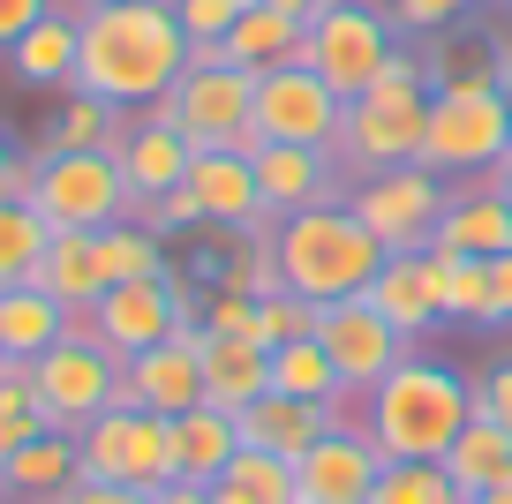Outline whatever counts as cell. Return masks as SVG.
I'll return each instance as SVG.
<instances>
[{"label":"cell","instance_id":"obj_1","mask_svg":"<svg viewBox=\"0 0 512 504\" xmlns=\"http://www.w3.org/2000/svg\"><path fill=\"white\" fill-rule=\"evenodd\" d=\"M189 31H181L174 0H121V8H91L83 16V53H76V83L68 91L113 98V106H159L189 68Z\"/></svg>","mask_w":512,"mask_h":504},{"label":"cell","instance_id":"obj_2","mask_svg":"<svg viewBox=\"0 0 512 504\" xmlns=\"http://www.w3.org/2000/svg\"><path fill=\"white\" fill-rule=\"evenodd\" d=\"M362 437L384 459H445L452 437L475 422V377H460L452 362L407 354L377 392H362Z\"/></svg>","mask_w":512,"mask_h":504},{"label":"cell","instance_id":"obj_3","mask_svg":"<svg viewBox=\"0 0 512 504\" xmlns=\"http://www.w3.org/2000/svg\"><path fill=\"white\" fill-rule=\"evenodd\" d=\"M272 256H279V286L302 294V301H317V309H324V301L369 294V279H377V264H384L377 234H369L339 196H332V204L294 211V219H279L272 226Z\"/></svg>","mask_w":512,"mask_h":504},{"label":"cell","instance_id":"obj_4","mask_svg":"<svg viewBox=\"0 0 512 504\" xmlns=\"http://www.w3.org/2000/svg\"><path fill=\"white\" fill-rule=\"evenodd\" d=\"M422 128H430V76H422V53L400 46L392 68H384L362 98H347L332 151H339V166H347L354 181H369V174H392V166H415Z\"/></svg>","mask_w":512,"mask_h":504},{"label":"cell","instance_id":"obj_5","mask_svg":"<svg viewBox=\"0 0 512 504\" xmlns=\"http://www.w3.org/2000/svg\"><path fill=\"white\" fill-rule=\"evenodd\" d=\"M151 113H166L196 151H256V68H234L219 46H196L181 83Z\"/></svg>","mask_w":512,"mask_h":504},{"label":"cell","instance_id":"obj_6","mask_svg":"<svg viewBox=\"0 0 512 504\" xmlns=\"http://www.w3.org/2000/svg\"><path fill=\"white\" fill-rule=\"evenodd\" d=\"M31 204L53 234H106V226L136 219L113 151H38L31 158Z\"/></svg>","mask_w":512,"mask_h":504},{"label":"cell","instance_id":"obj_7","mask_svg":"<svg viewBox=\"0 0 512 504\" xmlns=\"http://www.w3.org/2000/svg\"><path fill=\"white\" fill-rule=\"evenodd\" d=\"M121 377H128V362L76 316V331H68L61 347H46V354L31 362V392H38L46 429L76 437L83 422H98L106 407H121Z\"/></svg>","mask_w":512,"mask_h":504},{"label":"cell","instance_id":"obj_8","mask_svg":"<svg viewBox=\"0 0 512 504\" xmlns=\"http://www.w3.org/2000/svg\"><path fill=\"white\" fill-rule=\"evenodd\" d=\"M512 151V121H505V83L497 91H430V128H422V158L437 181H467L497 174V158Z\"/></svg>","mask_w":512,"mask_h":504},{"label":"cell","instance_id":"obj_9","mask_svg":"<svg viewBox=\"0 0 512 504\" xmlns=\"http://www.w3.org/2000/svg\"><path fill=\"white\" fill-rule=\"evenodd\" d=\"M392 31H400V23L384 16V8H369V0H339V8H324V16L302 31V53H294V61L317 68L332 98H362L369 83L392 68V53H400Z\"/></svg>","mask_w":512,"mask_h":504},{"label":"cell","instance_id":"obj_10","mask_svg":"<svg viewBox=\"0 0 512 504\" xmlns=\"http://www.w3.org/2000/svg\"><path fill=\"white\" fill-rule=\"evenodd\" d=\"M76 467H83V482L166 489V482H181L174 422H166V414H144V407H106L98 422L76 429Z\"/></svg>","mask_w":512,"mask_h":504},{"label":"cell","instance_id":"obj_11","mask_svg":"<svg viewBox=\"0 0 512 504\" xmlns=\"http://www.w3.org/2000/svg\"><path fill=\"white\" fill-rule=\"evenodd\" d=\"M83 324L106 339L121 362H136V354L166 347V339H181V331L204 324V309H196L189 279H174V271H159V279H121L106 286V294L83 309Z\"/></svg>","mask_w":512,"mask_h":504},{"label":"cell","instance_id":"obj_12","mask_svg":"<svg viewBox=\"0 0 512 504\" xmlns=\"http://www.w3.org/2000/svg\"><path fill=\"white\" fill-rule=\"evenodd\" d=\"M445 181L430 174V166H392V174H369L347 189V211L377 234L384 256H422L437 234V219H445Z\"/></svg>","mask_w":512,"mask_h":504},{"label":"cell","instance_id":"obj_13","mask_svg":"<svg viewBox=\"0 0 512 504\" xmlns=\"http://www.w3.org/2000/svg\"><path fill=\"white\" fill-rule=\"evenodd\" d=\"M317 339H324V354H332V369L347 377V392L362 399V392H377L392 369L407 362V339L392 324H384V309L369 294H354V301H324L317 309Z\"/></svg>","mask_w":512,"mask_h":504},{"label":"cell","instance_id":"obj_14","mask_svg":"<svg viewBox=\"0 0 512 504\" xmlns=\"http://www.w3.org/2000/svg\"><path fill=\"white\" fill-rule=\"evenodd\" d=\"M339 113H347V98H332L324 76L302 68V61L256 76V143H309V151H332Z\"/></svg>","mask_w":512,"mask_h":504},{"label":"cell","instance_id":"obj_15","mask_svg":"<svg viewBox=\"0 0 512 504\" xmlns=\"http://www.w3.org/2000/svg\"><path fill=\"white\" fill-rule=\"evenodd\" d=\"M384 452L362 437V422H332L302 459H294V482H302V504H369L377 497Z\"/></svg>","mask_w":512,"mask_h":504},{"label":"cell","instance_id":"obj_16","mask_svg":"<svg viewBox=\"0 0 512 504\" xmlns=\"http://www.w3.org/2000/svg\"><path fill=\"white\" fill-rule=\"evenodd\" d=\"M181 189L196 196L204 226H226V234H272V211H264V189H256V158L249 151H196L189 181Z\"/></svg>","mask_w":512,"mask_h":504},{"label":"cell","instance_id":"obj_17","mask_svg":"<svg viewBox=\"0 0 512 504\" xmlns=\"http://www.w3.org/2000/svg\"><path fill=\"white\" fill-rule=\"evenodd\" d=\"M121 407H144V414H189L204 407V354H196V331H181V339H166V347L136 354L121 377Z\"/></svg>","mask_w":512,"mask_h":504},{"label":"cell","instance_id":"obj_18","mask_svg":"<svg viewBox=\"0 0 512 504\" xmlns=\"http://www.w3.org/2000/svg\"><path fill=\"white\" fill-rule=\"evenodd\" d=\"M256 189H264V211L272 219H294L309 204H332L339 196V158L309 151V143H256Z\"/></svg>","mask_w":512,"mask_h":504},{"label":"cell","instance_id":"obj_19","mask_svg":"<svg viewBox=\"0 0 512 504\" xmlns=\"http://www.w3.org/2000/svg\"><path fill=\"white\" fill-rule=\"evenodd\" d=\"M189 158H196V143L181 136L166 113H144V121L121 128V143H113V166H121V181H128V196H136V211H144L151 196L181 189V181H189Z\"/></svg>","mask_w":512,"mask_h":504},{"label":"cell","instance_id":"obj_20","mask_svg":"<svg viewBox=\"0 0 512 504\" xmlns=\"http://www.w3.org/2000/svg\"><path fill=\"white\" fill-rule=\"evenodd\" d=\"M196 354H204V399L226 414L256 407V399L272 392V354L256 347V339H226V331H204L196 324Z\"/></svg>","mask_w":512,"mask_h":504},{"label":"cell","instance_id":"obj_21","mask_svg":"<svg viewBox=\"0 0 512 504\" xmlns=\"http://www.w3.org/2000/svg\"><path fill=\"white\" fill-rule=\"evenodd\" d=\"M76 53H83V16L76 8H53V16L31 23L0 61H8V76H16L23 91H61V83H76Z\"/></svg>","mask_w":512,"mask_h":504},{"label":"cell","instance_id":"obj_22","mask_svg":"<svg viewBox=\"0 0 512 504\" xmlns=\"http://www.w3.org/2000/svg\"><path fill=\"white\" fill-rule=\"evenodd\" d=\"M422 76H430V91H497L505 68H497L490 23H452V31L422 38Z\"/></svg>","mask_w":512,"mask_h":504},{"label":"cell","instance_id":"obj_23","mask_svg":"<svg viewBox=\"0 0 512 504\" xmlns=\"http://www.w3.org/2000/svg\"><path fill=\"white\" fill-rule=\"evenodd\" d=\"M68 331H76V309L61 294H46L38 279L0 294V347H8V362H38L46 347H61Z\"/></svg>","mask_w":512,"mask_h":504},{"label":"cell","instance_id":"obj_24","mask_svg":"<svg viewBox=\"0 0 512 504\" xmlns=\"http://www.w3.org/2000/svg\"><path fill=\"white\" fill-rule=\"evenodd\" d=\"M369 301L384 309V324L400 331L407 347H415L430 324H445V309H437V286H430V256H384L377 279H369Z\"/></svg>","mask_w":512,"mask_h":504},{"label":"cell","instance_id":"obj_25","mask_svg":"<svg viewBox=\"0 0 512 504\" xmlns=\"http://www.w3.org/2000/svg\"><path fill=\"white\" fill-rule=\"evenodd\" d=\"M38 286L61 294L68 309H91L98 294L113 286V256H106V234H53L46 256H38Z\"/></svg>","mask_w":512,"mask_h":504},{"label":"cell","instance_id":"obj_26","mask_svg":"<svg viewBox=\"0 0 512 504\" xmlns=\"http://www.w3.org/2000/svg\"><path fill=\"white\" fill-rule=\"evenodd\" d=\"M332 422H339L332 407H309V399L264 392L256 407H241V444H256V452H279V459H302Z\"/></svg>","mask_w":512,"mask_h":504},{"label":"cell","instance_id":"obj_27","mask_svg":"<svg viewBox=\"0 0 512 504\" xmlns=\"http://www.w3.org/2000/svg\"><path fill=\"white\" fill-rule=\"evenodd\" d=\"M505 249H512V211L490 189H460L430 234V256H505Z\"/></svg>","mask_w":512,"mask_h":504},{"label":"cell","instance_id":"obj_28","mask_svg":"<svg viewBox=\"0 0 512 504\" xmlns=\"http://www.w3.org/2000/svg\"><path fill=\"white\" fill-rule=\"evenodd\" d=\"M234 452H241V414H226V407H189V414H174V467H181V482H219L226 467H234Z\"/></svg>","mask_w":512,"mask_h":504},{"label":"cell","instance_id":"obj_29","mask_svg":"<svg viewBox=\"0 0 512 504\" xmlns=\"http://www.w3.org/2000/svg\"><path fill=\"white\" fill-rule=\"evenodd\" d=\"M445 474H452V489H460V497L505 489V482H512V429H505V422H490V414H475V422L452 437Z\"/></svg>","mask_w":512,"mask_h":504},{"label":"cell","instance_id":"obj_30","mask_svg":"<svg viewBox=\"0 0 512 504\" xmlns=\"http://www.w3.org/2000/svg\"><path fill=\"white\" fill-rule=\"evenodd\" d=\"M272 392L287 399H309V407H347V377L332 369V354H324V339L309 331V339H287V347H272Z\"/></svg>","mask_w":512,"mask_h":504},{"label":"cell","instance_id":"obj_31","mask_svg":"<svg viewBox=\"0 0 512 504\" xmlns=\"http://www.w3.org/2000/svg\"><path fill=\"white\" fill-rule=\"evenodd\" d=\"M219 53H226L234 68H256V76H264V68H287L294 53H302V23L279 16L272 0H249V8H241V23L226 31Z\"/></svg>","mask_w":512,"mask_h":504},{"label":"cell","instance_id":"obj_32","mask_svg":"<svg viewBox=\"0 0 512 504\" xmlns=\"http://www.w3.org/2000/svg\"><path fill=\"white\" fill-rule=\"evenodd\" d=\"M76 437H61V429H38L31 444H16L8 452V497H31V504H53L68 482H76Z\"/></svg>","mask_w":512,"mask_h":504},{"label":"cell","instance_id":"obj_33","mask_svg":"<svg viewBox=\"0 0 512 504\" xmlns=\"http://www.w3.org/2000/svg\"><path fill=\"white\" fill-rule=\"evenodd\" d=\"M121 106L113 98H91V91H68L61 113L46 121V151H113L121 143Z\"/></svg>","mask_w":512,"mask_h":504},{"label":"cell","instance_id":"obj_34","mask_svg":"<svg viewBox=\"0 0 512 504\" xmlns=\"http://www.w3.org/2000/svg\"><path fill=\"white\" fill-rule=\"evenodd\" d=\"M430 286L452 324H497L490 316V256H430Z\"/></svg>","mask_w":512,"mask_h":504},{"label":"cell","instance_id":"obj_35","mask_svg":"<svg viewBox=\"0 0 512 504\" xmlns=\"http://www.w3.org/2000/svg\"><path fill=\"white\" fill-rule=\"evenodd\" d=\"M53 226L38 219L31 196H0V294L23 279H38V256H46Z\"/></svg>","mask_w":512,"mask_h":504},{"label":"cell","instance_id":"obj_36","mask_svg":"<svg viewBox=\"0 0 512 504\" xmlns=\"http://www.w3.org/2000/svg\"><path fill=\"white\" fill-rule=\"evenodd\" d=\"M369 504H460V489H452L445 459H384Z\"/></svg>","mask_w":512,"mask_h":504},{"label":"cell","instance_id":"obj_37","mask_svg":"<svg viewBox=\"0 0 512 504\" xmlns=\"http://www.w3.org/2000/svg\"><path fill=\"white\" fill-rule=\"evenodd\" d=\"M219 482H234L249 504H302L294 459H279V452H256V444H241V452H234V467H226Z\"/></svg>","mask_w":512,"mask_h":504},{"label":"cell","instance_id":"obj_38","mask_svg":"<svg viewBox=\"0 0 512 504\" xmlns=\"http://www.w3.org/2000/svg\"><path fill=\"white\" fill-rule=\"evenodd\" d=\"M106 256H113V286L121 279H159L166 271V234H151L144 219L106 226Z\"/></svg>","mask_w":512,"mask_h":504},{"label":"cell","instance_id":"obj_39","mask_svg":"<svg viewBox=\"0 0 512 504\" xmlns=\"http://www.w3.org/2000/svg\"><path fill=\"white\" fill-rule=\"evenodd\" d=\"M38 429H46V414H38V392H31V362H8L0 369V452L31 444Z\"/></svg>","mask_w":512,"mask_h":504},{"label":"cell","instance_id":"obj_40","mask_svg":"<svg viewBox=\"0 0 512 504\" xmlns=\"http://www.w3.org/2000/svg\"><path fill=\"white\" fill-rule=\"evenodd\" d=\"M317 331V301H302V294H264V324H256V347L272 354V347H287V339H309Z\"/></svg>","mask_w":512,"mask_h":504},{"label":"cell","instance_id":"obj_41","mask_svg":"<svg viewBox=\"0 0 512 504\" xmlns=\"http://www.w3.org/2000/svg\"><path fill=\"white\" fill-rule=\"evenodd\" d=\"M490 0H392V23L400 31H415V38H437V31H452V23H475Z\"/></svg>","mask_w":512,"mask_h":504},{"label":"cell","instance_id":"obj_42","mask_svg":"<svg viewBox=\"0 0 512 504\" xmlns=\"http://www.w3.org/2000/svg\"><path fill=\"white\" fill-rule=\"evenodd\" d=\"M241 8H249V0H174L189 46H226V31L241 23Z\"/></svg>","mask_w":512,"mask_h":504},{"label":"cell","instance_id":"obj_43","mask_svg":"<svg viewBox=\"0 0 512 504\" xmlns=\"http://www.w3.org/2000/svg\"><path fill=\"white\" fill-rule=\"evenodd\" d=\"M256 324H264V294H234V286H219V294L204 301V331H226V339H256Z\"/></svg>","mask_w":512,"mask_h":504},{"label":"cell","instance_id":"obj_44","mask_svg":"<svg viewBox=\"0 0 512 504\" xmlns=\"http://www.w3.org/2000/svg\"><path fill=\"white\" fill-rule=\"evenodd\" d=\"M475 414H490V422L512 429V354H497V362L475 377Z\"/></svg>","mask_w":512,"mask_h":504},{"label":"cell","instance_id":"obj_45","mask_svg":"<svg viewBox=\"0 0 512 504\" xmlns=\"http://www.w3.org/2000/svg\"><path fill=\"white\" fill-rule=\"evenodd\" d=\"M144 226H151V234H189V226H204V211H196L189 189H166V196L144 204Z\"/></svg>","mask_w":512,"mask_h":504},{"label":"cell","instance_id":"obj_46","mask_svg":"<svg viewBox=\"0 0 512 504\" xmlns=\"http://www.w3.org/2000/svg\"><path fill=\"white\" fill-rule=\"evenodd\" d=\"M53 504H159V489H121V482H83L76 474Z\"/></svg>","mask_w":512,"mask_h":504},{"label":"cell","instance_id":"obj_47","mask_svg":"<svg viewBox=\"0 0 512 504\" xmlns=\"http://www.w3.org/2000/svg\"><path fill=\"white\" fill-rule=\"evenodd\" d=\"M53 8H61V0H0V53L16 46V38L31 31V23H46Z\"/></svg>","mask_w":512,"mask_h":504},{"label":"cell","instance_id":"obj_48","mask_svg":"<svg viewBox=\"0 0 512 504\" xmlns=\"http://www.w3.org/2000/svg\"><path fill=\"white\" fill-rule=\"evenodd\" d=\"M490 316H497V324H512V249L490 256Z\"/></svg>","mask_w":512,"mask_h":504},{"label":"cell","instance_id":"obj_49","mask_svg":"<svg viewBox=\"0 0 512 504\" xmlns=\"http://www.w3.org/2000/svg\"><path fill=\"white\" fill-rule=\"evenodd\" d=\"M0 196H31V158L8 151V136H0Z\"/></svg>","mask_w":512,"mask_h":504},{"label":"cell","instance_id":"obj_50","mask_svg":"<svg viewBox=\"0 0 512 504\" xmlns=\"http://www.w3.org/2000/svg\"><path fill=\"white\" fill-rule=\"evenodd\" d=\"M159 504H219V497H211V482H166Z\"/></svg>","mask_w":512,"mask_h":504},{"label":"cell","instance_id":"obj_51","mask_svg":"<svg viewBox=\"0 0 512 504\" xmlns=\"http://www.w3.org/2000/svg\"><path fill=\"white\" fill-rule=\"evenodd\" d=\"M272 8H279V16H294V23L309 31V23H317L324 8H339V0H272Z\"/></svg>","mask_w":512,"mask_h":504},{"label":"cell","instance_id":"obj_52","mask_svg":"<svg viewBox=\"0 0 512 504\" xmlns=\"http://www.w3.org/2000/svg\"><path fill=\"white\" fill-rule=\"evenodd\" d=\"M482 189H490V196H497V204H505V211H512V151H505V158H497V174H490V181H482Z\"/></svg>","mask_w":512,"mask_h":504},{"label":"cell","instance_id":"obj_53","mask_svg":"<svg viewBox=\"0 0 512 504\" xmlns=\"http://www.w3.org/2000/svg\"><path fill=\"white\" fill-rule=\"evenodd\" d=\"M460 504H512V482L505 489H482V497H460Z\"/></svg>","mask_w":512,"mask_h":504},{"label":"cell","instance_id":"obj_54","mask_svg":"<svg viewBox=\"0 0 512 504\" xmlns=\"http://www.w3.org/2000/svg\"><path fill=\"white\" fill-rule=\"evenodd\" d=\"M61 8H76V16H91V8H121V0H61Z\"/></svg>","mask_w":512,"mask_h":504},{"label":"cell","instance_id":"obj_55","mask_svg":"<svg viewBox=\"0 0 512 504\" xmlns=\"http://www.w3.org/2000/svg\"><path fill=\"white\" fill-rule=\"evenodd\" d=\"M505 121H512V68H505Z\"/></svg>","mask_w":512,"mask_h":504},{"label":"cell","instance_id":"obj_56","mask_svg":"<svg viewBox=\"0 0 512 504\" xmlns=\"http://www.w3.org/2000/svg\"><path fill=\"white\" fill-rule=\"evenodd\" d=\"M0 497H8V452H0Z\"/></svg>","mask_w":512,"mask_h":504},{"label":"cell","instance_id":"obj_57","mask_svg":"<svg viewBox=\"0 0 512 504\" xmlns=\"http://www.w3.org/2000/svg\"><path fill=\"white\" fill-rule=\"evenodd\" d=\"M0 369H8V347H0Z\"/></svg>","mask_w":512,"mask_h":504},{"label":"cell","instance_id":"obj_58","mask_svg":"<svg viewBox=\"0 0 512 504\" xmlns=\"http://www.w3.org/2000/svg\"><path fill=\"white\" fill-rule=\"evenodd\" d=\"M505 8H512V0H505Z\"/></svg>","mask_w":512,"mask_h":504}]
</instances>
